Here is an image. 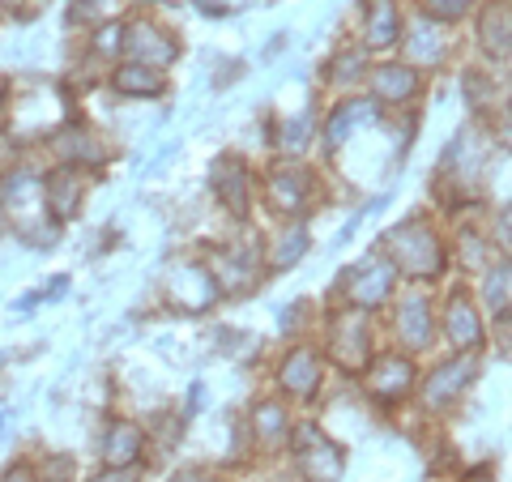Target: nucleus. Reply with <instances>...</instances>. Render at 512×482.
<instances>
[{"label": "nucleus", "instance_id": "obj_1", "mask_svg": "<svg viewBox=\"0 0 512 482\" xmlns=\"http://www.w3.org/2000/svg\"><path fill=\"white\" fill-rule=\"evenodd\" d=\"M389 252H393V265H402L414 278H427V273L440 269V244L423 222H406L389 235Z\"/></svg>", "mask_w": 512, "mask_h": 482}, {"label": "nucleus", "instance_id": "obj_2", "mask_svg": "<svg viewBox=\"0 0 512 482\" xmlns=\"http://www.w3.org/2000/svg\"><path fill=\"white\" fill-rule=\"evenodd\" d=\"M295 457H299V470L308 474V482H333L342 474V453L329 440H320L316 427L295 431Z\"/></svg>", "mask_w": 512, "mask_h": 482}, {"label": "nucleus", "instance_id": "obj_3", "mask_svg": "<svg viewBox=\"0 0 512 482\" xmlns=\"http://www.w3.org/2000/svg\"><path fill=\"white\" fill-rule=\"evenodd\" d=\"M167 295H171L175 308L201 312V308H210V303L218 299V286H214V278H205L197 265H180L171 273V291Z\"/></svg>", "mask_w": 512, "mask_h": 482}, {"label": "nucleus", "instance_id": "obj_4", "mask_svg": "<svg viewBox=\"0 0 512 482\" xmlns=\"http://www.w3.org/2000/svg\"><path fill=\"white\" fill-rule=\"evenodd\" d=\"M333 359H338L342 367H363L367 359V333L359 325V316H342V320H333Z\"/></svg>", "mask_w": 512, "mask_h": 482}, {"label": "nucleus", "instance_id": "obj_5", "mask_svg": "<svg viewBox=\"0 0 512 482\" xmlns=\"http://www.w3.org/2000/svg\"><path fill=\"white\" fill-rule=\"evenodd\" d=\"M124 52L133 60H146V64H171L175 43L154 26H133V39H124Z\"/></svg>", "mask_w": 512, "mask_h": 482}, {"label": "nucleus", "instance_id": "obj_6", "mask_svg": "<svg viewBox=\"0 0 512 482\" xmlns=\"http://www.w3.org/2000/svg\"><path fill=\"white\" fill-rule=\"evenodd\" d=\"M214 188H218V197L227 201L235 214H248V171H244V163H239V158H227V163H218Z\"/></svg>", "mask_w": 512, "mask_h": 482}, {"label": "nucleus", "instance_id": "obj_7", "mask_svg": "<svg viewBox=\"0 0 512 482\" xmlns=\"http://www.w3.org/2000/svg\"><path fill=\"white\" fill-rule=\"evenodd\" d=\"M269 197H274L278 210H299L303 197H308V171L299 167H282L269 175Z\"/></svg>", "mask_w": 512, "mask_h": 482}, {"label": "nucleus", "instance_id": "obj_8", "mask_svg": "<svg viewBox=\"0 0 512 482\" xmlns=\"http://www.w3.org/2000/svg\"><path fill=\"white\" fill-rule=\"evenodd\" d=\"M474 376V363H448V367H440L436 376L427 380V401L431 406H448V401H453L461 389H466V380Z\"/></svg>", "mask_w": 512, "mask_h": 482}, {"label": "nucleus", "instance_id": "obj_9", "mask_svg": "<svg viewBox=\"0 0 512 482\" xmlns=\"http://www.w3.org/2000/svg\"><path fill=\"white\" fill-rule=\"evenodd\" d=\"M410 380H414V367H410V359H380V367L372 372V393L376 397H402L406 389H410Z\"/></svg>", "mask_w": 512, "mask_h": 482}, {"label": "nucleus", "instance_id": "obj_10", "mask_svg": "<svg viewBox=\"0 0 512 482\" xmlns=\"http://www.w3.org/2000/svg\"><path fill=\"white\" fill-rule=\"evenodd\" d=\"M393 291V265H380L372 261L363 273H355V299L363 303V308H376V303H384Z\"/></svg>", "mask_w": 512, "mask_h": 482}, {"label": "nucleus", "instance_id": "obj_11", "mask_svg": "<svg viewBox=\"0 0 512 482\" xmlns=\"http://www.w3.org/2000/svg\"><path fill=\"white\" fill-rule=\"evenodd\" d=\"M448 337H453L457 346H466V350H474L478 342H483L478 316H474V308H470L466 299H453V303H448Z\"/></svg>", "mask_w": 512, "mask_h": 482}, {"label": "nucleus", "instance_id": "obj_12", "mask_svg": "<svg viewBox=\"0 0 512 482\" xmlns=\"http://www.w3.org/2000/svg\"><path fill=\"white\" fill-rule=\"evenodd\" d=\"M316 376H320V359L312 355V350H295V355L286 359V367H282V384L291 393H312Z\"/></svg>", "mask_w": 512, "mask_h": 482}, {"label": "nucleus", "instance_id": "obj_13", "mask_svg": "<svg viewBox=\"0 0 512 482\" xmlns=\"http://www.w3.org/2000/svg\"><path fill=\"white\" fill-rule=\"evenodd\" d=\"M393 39H397V9L389 0H372V5H367V43L389 47Z\"/></svg>", "mask_w": 512, "mask_h": 482}, {"label": "nucleus", "instance_id": "obj_14", "mask_svg": "<svg viewBox=\"0 0 512 482\" xmlns=\"http://www.w3.org/2000/svg\"><path fill=\"white\" fill-rule=\"evenodd\" d=\"M141 444H146V436H141L133 423L111 427V436H107V461H111V465H128V461L141 453Z\"/></svg>", "mask_w": 512, "mask_h": 482}, {"label": "nucleus", "instance_id": "obj_15", "mask_svg": "<svg viewBox=\"0 0 512 482\" xmlns=\"http://www.w3.org/2000/svg\"><path fill=\"white\" fill-rule=\"evenodd\" d=\"M397 329H402L406 346H423V342H427V337H431V316H427V308H423V299H410V303H406L402 316H397Z\"/></svg>", "mask_w": 512, "mask_h": 482}, {"label": "nucleus", "instance_id": "obj_16", "mask_svg": "<svg viewBox=\"0 0 512 482\" xmlns=\"http://www.w3.org/2000/svg\"><path fill=\"white\" fill-rule=\"evenodd\" d=\"M77 192H82V175H73V171H60L52 184H47V197H52V210L60 218H69L77 210Z\"/></svg>", "mask_w": 512, "mask_h": 482}, {"label": "nucleus", "instance_id": "obj_17", "mask_svg": "<svg viewBox=\"0 0 512 482\" xmlns=\"http://www.w3.org/2000/svg\"><path fill=\"white\" fill-rule=\"evenodd\" d=\"M414 86H419V77H414L410 69H380L376 73V94L380 99H410Z\"/></svg>", "mask_w": 512, "mask_h": 482}, {"label": "nucleus", "instance_id": "obj_18", "mask_svg": "<svg viewBox=\"0 0 512 482\" xmlns=\"http://www.w3.org/2000/svg\"><path fill=\"white\" fill-rule=\"evenodd\" d=\"M116 86L124 94H158L163 90V77H158L154 69H146V64H128V69L116 73Z\"/></svg>", "mask_w": 512, "mask_h": 482}, {"label": "nucleus", "instance_id": "obj_19", "mask_svg": "<svg viewBox=\"0 0 512 482\" xmlns=\"http://www.w3.org/2000/svg\"><path fill=\"white\" fill-rule=\"evenodd\" d=\"M483 43L491 47V52H500V56L508 52V5L504 0L483 13Z\"/></svg>", "mask_w": 512, "mask_h": 482}, {"label": "nucleus", "instance_id": "obj_20", "mask_svg": "<svg viewBox=\"0 0 512 482\" xmlns=\"http://www.w3.org/2000/svg\"><path fill=\"white\" fill-rule=\"evenodd\" d=\"M56 150L64 158H90V163H99V158H103V150L94 146V137H86V133H64L56 141Z\"/></svg>", "mask_w": 512, "mask_h": 482}, {"label": "nucleus", "instance_id": "obj_21", "mask_svg": "<svg viewBox=\"0 0 512 482\" xmlns=\"http://www.w3.org/2000/svg\"><path fill=\"white\" fill-rule=\"evenodd\" d=\"M367 120H372V103H346V111H342V116L329 124V141H333V146H338V141H342V133H346L350 124H367Z\"/></svg>", "mask_w": 512, "mask_h": 482}, {"label": "nucleus", "instance_id": "obj_22", "mask_svg": "<svg viewBox=\"0 0 512 482\" xmlns=\"http://www.w3.org/2000/svg\"><path fill=\"white\" fill-rule=\"evenodd\" d=\"M256 427H261V436H265V440H278V436H282V427H286L282 410H278V406H261V414H256Z\"/></svg>", "mask_w": 512, "mask_h": 482}, {"label": "nucleus", "instance_id": "obj_23", "mask_svg": "<svg viewBox=\"0 0 512 482\" xmlns=\"http://www.w3.org/2000/svg\"><path fill=\"white\" fill-rule=\"evenodd\" d=\"M303 256V231H291L282 239V248H278V256H274V269H286L291 261H299Z\"/></svg>", "mask_w": 512, "mask_h": 482}, {"label": "nucleus", "instance_id": "obj_24", "mask_svg": "<svg viewBox=\"0 0 512 482\" xmlns=\"http://www.w3.org/2000/svg\"><path fill=\"white\" fill-rule=\"evenodd\" d=\"M508 269H500V273H491V282H487V303L495 312H504V303H508Z\"/></svg>", "mask_w": 512, "mask_h": 482}, {"label": "nucleus", "instance_id": "obj_25", "mask_svg": "<svg viewBox=\"0 0 512 482\" xmlns=\"http://www.w3.org/2000/svg\"><path fill=\"white\" fill-rule=\"evenodd\" d=\"M73 18L82 22V18H111V0H77V9H73Z\"/></svg>", "mask_w": 512, "mask_h": 482}, {"label": "nucleus", "instance_id": "obj_26", "mask_svg": "<svg viewBox=\"0 0 512 482\" xmlns=\"http://www.w3.org/2000/svg\"><path fill=\"white\" fill-rule=\"evenodd\" d=\"M470 0H427V9L436 13V18H457V13H466Z\"/></svg>", "mask_w": 512, "mask_h": 482}, {"label": "nucleus", "instance_id": "obj_27", "mask_svg": "<svg viewBox=\"0 0 512 482\" xmlns=\"http://www.w3.org/2000/svg\"><path fill=\"white\" fill-rule=\"evenodd\" d=\"M43 478H47V482H69V478H73V461H69V457H56V461H47Z\"/></svg>", "mask_w": 512, "mask_h": 482}, {"label": "nucleus", "instance_id": "obj_28", "mask_svg": "<svg viewBox=\"0 0 512 482\" xmlns=\"http://www.w3.org/2000/svg\"><path fill=\"white\" fill-rule=\"evenodd\" d=\"M94 482H133V474H128V470L124 474H103V478H94Z\"/></svg>", "mask_w": 512, "mask_h": 482}, {"label": "nucleus", "instance_id": "obj_29", "mask_svg": "<svg viewBox=\"0 0 512 482\" xmlns=\"http://www.w3.org/2000/svg\"><path fill=\"white\" fill-rule=\"evenodd\" d=\"M5 482H30V474H26V470H9Z\"/></svg>", "mask_w": 512, "mask_h": 482}, {"label": "nucleus", "instance_id": "obj_30", "mask_svg": "<svg viewBox=\"0 0 512 482\" xmlns=\"http://www.w3.org/2000/svg\"><path fill=\"white\" fill-rule=\"evenodd\" d=\"M487 478H491V470H474L470 474V482H487Z\"/></svg>", "mask_w": 512, "mask_h": 482}, {"label": "nucleus", "instance_id": "obj_31", "mask_svg": "<svg viewBox=\"0 0 512 482\" xmlns=\"http://www.w3.org/2000/svg\"><path fill=\"white\" fill-rule=\"evenodd\" d=\"M180 482H210V478H205V474H184Z\"/></svg>", "mask_w": 512, "mask_h": 482}]
</instances>
